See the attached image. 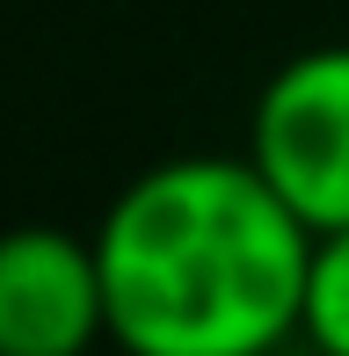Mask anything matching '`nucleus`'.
<instances>
[{
  "label": "nucleus",
  "mask_w": 349,
  "mask_h": 356,
  "mask_svg": "<svg viewBox=\"0 0 349 356\" xmlns=\"http://www.w3.org/2000/svg\"><path fill=\"white\" fill-rule=\"evenodd\" d=\"M306 254L313 233L247 153L161 160L95 233L109 342L124 356H277L298 334Z\"/></svg>",
  "instance_id": "nucleus-1"
},
{
  "label": "nucleus",
  "mask_w": 349,
  "mask_h": 356,
  "mask_svg": "<svg viewBox=\"0 0 349 356\" xmlns=\"http://www.w3.org/2000/svg\"><path fill=\"white\" fill-rule=\"evenodd\" d=\"M298 334H306L320 356H349V225H335V233H313Z\"/></svg>",
  "instance_id": "nucleus-4"
},
{
  "label": "nucleus",
  "mask_w": 349,
  "mask_h": 356,
  "mask_svg": "<svg viewBox=\"0 0 349 356\" xmlns=\"http://www.w3.org/2000/svg\"><path fill=\"white\" fill-rule=\"evenodd\" d=\"M109 334L95 240L66 225L0 233V356H88Z\"/></svg>",
  "instance_id": "nucleus-3"
},
{
  "label": "nucleus",
  "mask_w": 349,
  "mask_h": 356,
  "mask_svg": "<svg viewBox=\"0 0 349 356\" xmlns=\"http://www.w3.org/2000/svg\"><path fill=\"white\" fill-rule=\"evenodd\" d=\"M247 168L306 233L349 225V44L298 51L269 73L247 124Z\"/></svg>",
  "instance_id": "nucleus-2"
}]
</instances>
